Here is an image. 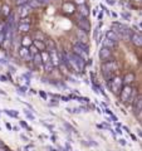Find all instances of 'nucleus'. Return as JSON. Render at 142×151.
Instances as JSON below:
<instances>
[{
	"instance_id": "1",
	"label": "nucleus",
	"mask_w": 142,
	"mask_h": 151,
	"mask_svg": "<svg viewBox=\"0 0 142 151\" xmlns=\"http://www.w3.org/2000/svg\"><path fill=\"white\" fill-rule=\"evenodd\" d=\"M67 57H68V59H69V62H70L72 68L74 69V72H83L84 68H86L87 60H84L82 57L77 55L75 53H70Z\"/></svg>"
},
{
	"instance_id": "2",
	"label": "nucleus",
	"mask_w": 142,
	"mask_h": 151,
	"mask_svg": "<svg viewBox=\"0 0 142 151\" xmlns=\"http://www.w3.org/2000/svg\"><path fill=\"white\" fill-rule=\"evenodd\" d=\"M115 70H117V63L115 60H106L105 63L102 64V72H103V76H105V79L106 82L111 81V79L115 77Z\"/></svg>"
},
{
	"instance_id": "3",
	"label": "nucleus",
	"mask_w": 142,
	"mask_h": 151,
	"mask_svg": "<svg viewBox=\"0 0 142 151\" xmlns=\"http://www.w3.org/2000/svg\"><path fill=\"white\" fill-rule=\"evenodd\" d=\"M88 52H89V48H88L87 44L82 43V42H75V43H74V45H73V53H75L79 57H82L84 60L89 59Z\"/></svg>"
},
{
	"instance_id": "4",
	"label": "nucleus",
	"mask_w": 142,
	"mask_h": 151,
	"mask_svg": "<svg viewBox=\"0 0 142 151\" xmlns=\"http://www.w3.org/2000/svg\"><path fill=\"white\" fill-rule=\"evenodd\" d=\"M107 84H108V87H110L111 92H112V93H115V94H118V93H120L122 86H123V83H122V79L118 77V76H115V77H113L111 81H108V82H107Z\"/></svg>"
},
{
	"instance_id": "5",
	"label": "nucleus",
	"mask_w": 142,
	"mask_h": 151,
	"mask_svg": "<svg viewBox=\"0 0 142 151\" xmlns=\"http://www.w3.org/2000/svg\"><path fill=\"white\" fill-rule=\"evenodd\" d=\"M131 93H132V87L130 86V84H125V86H122L121 91H120V100L122 103H125V105H127L128 103V100L131 97Z\"/></svg>"
},
{
	"instance_id": "6",
	"label": "nucleus",
	"mask_w": 142,
	"mask_h": 151,
	"mask_svg": "<svg viewBox=\"0 0 142 151\" xmlns=\"http://www.w3.org/2000/svg\"><path fill=\"white\" fill-rule=\"evenodd\" d=\"M77 27L79 28V30H82L84 33H88L91 30V24H89L87 17H82L78 15V20H77Z\"/></svg>"
},
{
	"instance_id": "7",
	"label": "nucleus",
	"mask_w": 142,
	"mask_h": 151,
	"mask_svg": "<svg viewBox=\"0 0 142 151\" xmlns=\"http://www.w3.org/2000/svg\"><path fill=\"white\" fill-rule=\"evenodd\" d=\"M40 57H42V63H43V67L47 72H50L52 69H53V64L50 62V57L48 54V52L47 50H42L40 52Z\"/></svg>"
},
{
	"instance_id": "8",
	"label": "nucleus",
	"mask_w": 142,
	"mask_h": 151,
	"mask_svg": "<svg viewBox=\"0 0 142 151\" xmlns=\"http://www.w3.org/2000/svg\"><path fill=\"white\" fill-rule=\"evenodd\" d=\"M131 105H133L135 113H137L138 120H141V111H142V97H141V93L137 94V98L136 97L133 98V101H132Z\"/></svg>"
},
{
	"instance_id": "9",
	"label": "nucleus",
	"mask_w": 142,
	"mask_h": 151,
	"mask_svg": "<svg viewBox=\"0 0 142 151\" xmlns=\"http://www.w3.org/2000/svg\"><path fill=\"white\" fill-rule=\"evenodd\" d=\"M111 57H112L111 49L107 48V47H105V45H102V48L99 49V58H101L103 62H106V60L111 59Z\"/></svg>"
},
{
	"instance_id": "10",
	"label": "nucleus",
	"mask_w": 142,
	"mask_h": 151,
	"mask_svg": "<svg viewBox=\"0 0 142 151\" xmlns=\"http://www.w3.org/2000/svg\"><path fill=\"white\" fill-rule=\"evenodd\" d=\"M19 55H20L22 59L27 60V62H30L32 60V55L29 53V49H28V47H20V49H19Z\"/></svg>"
},
{
	"instance_id": "11",
	"label": "nucleus",
	"mask_w": 142,
	"mask_h": 151,
	"mask_svg": "<svg viewBox=\"0 0 142 151\" xmlns=\"http://www.w3.org/2000/svg\"><path fill=\"white\" fill-rule=\"evenodd\" d=\"M130 40L132 42V44L136 45V47H141L142 45V37H141V33H133L130 37Z\"/></svg>"
},
{
	"instance_id": "12",
	"label": "nucleus",
	"mask_w": 142,
	"mask_h": 151,
	"mask_svg": "<svg viewBox=\"0 0 142 151\" xmlns=\"http://www.w3.org/2000/svg\"><path fill=\"white\" fill-rule=\"evenodd\" d=\"M32 62L34 63L35 68H43V63H42V57H40L39 52H38V53H35L34 55L32 57Z\"/></svg>"
},
{
	"instance_id": "13",
	"label": "nucleus",
	"mask_w": 142,
	"mask_h": 151,
	"mask_svg": "<svg viewBox=\"0 0 142 151\" xmlns=\"http://www.w3.org/2000/svg\"><path fill=\"white\" fill-rule=\"evenodd\" d=\"M30 10H32V8L28 5V4L20 5L19 6V15H20L22 18H25V17H28V14L30 13Z\"/></svg>"
},
{
	"instance_id": "14",
	"label": "nucleus",
	"mask_w": 142,
	"mask_h": 151,
	"mask_svg": "<svg viewBox=\"0 0 142 151\" xmlns=\"http://www.w3.org/2000/svg\"><path fill=\"white\" fill-rule=\"evenodd\" d=\"M77 13L78 15H82V17H88L89 15V9L86 4H82V5H78L77 6Z\"/></svg>"
},
{
	"instance_id": "15",
	"label": "nucleus",
	"mask_w": 142,
	"mask_h": 151,
	"mask_svg": "<svg viewBox=\"0 0 142 151\" xmlns=\"http://www.w3.org/2000/svg\"><path fill=\"white\" fill-rule=\"evenodd\" d=\"M106 38L111 39L112 42H116V43H118V40H121L120 35H118L116 32H113L112 29H111V30H107V33H106Z\"/></svg>"
},
{
	"instance_id": "16",
	"label": "nucleus",
	"mask_w": 142,
	"mask_h": 151,
	"mask_svg": "<svg viewBox=\"0 0 142 151\" xmlns=\"http://www.w3.org/2000/svg\"><path fill=\"white\" fill-rule=\"evenodd\" d=\"M135 79H136V77H135L133 73H127L123 77V79H122V83L123 84H131L132 82H135Z\"/></svg>"
},
{
	"instance_id": "17",
	"label": "nucleus",
	"mask_w": 142,
	"mask_h": 151,
	"mask_svg": "<svg viewBox=\"0 0 142 151\" xmlns=\"http://www.w3.org/2000/svg\"><path fill=\"white\" fill-rule=\"evenodd\" d=\"M103 45L107 47V48H110V49H112V48H115V47H117V43L116 42H112L111 39H108V38L105 37V39H103Z\"/></svg>"
},
{
	"instance_id": "18",
	"label": "nucleus",
	"mask_w": 142,
	"mask_h": 151,
	"mask_svg": "<svg viewBox=\"0 0 142 151\" xmlns=\"http://www.w3.org/2000/svg\"><path fill=\"white\" fill-rule=\"evenodd\" d=\"M63 9H64V12H67L68 14H72L75 10V6L73 5L72 3H65L63 5Z\"/></svg>"
},
{
	"instance_id": "19",
	"label": "nucleus",
	"mask_w": 142,
	"mask_h": 151,
	"mask_svg": "<svg viewBox=\"0 0 142 151\" xmlns=\"http://www.w3.org/2000/svg\"><path fill=\"white\" fill-rule=\"evenodd\" d=\"M18 29H19V32H22V33H27V32L30 30V24H24V23H20V24L18 25Z\"/></svg>"
},
{
	"instance_id": "20",
	"label": "nucleus",
	"mask_w": 142,
	"mask_h": 151,
	"mask_svg": "<svg viewBox=\"0 0 142 151\" xmlns=\"http://www.w3.org/2000/svg\"><path fill=\"white\" fill-rule=\"evenodd\" d=\"M35 45V48L38 50H45V44H44V42H42V40H34V43H33Z\"/></svg>"
},
{
	"instance_id": "21",
	"label": "nucleus",
	"mask_w": 142,
	"mask_h": 151,
	"mask_svg": "<svg viewBox=\"0 0 142 151\" xmlns=\"http://www.w3.org/2000/svg\"><path fill=\"white\" fill-rule=\"evenodd\" d=\"M30 44H33V43H32V39L28 35H24L22 38V45L23 47H29Z\"/></svg>"
},
{
	"instance_id": "22",
	"label": "nucleus",
	"mask_w": 142,
	"mask_h": 151,
	"mask_svg": "<svg viewBox=\"0 0 142 151\" xmlns=\"http://www.w3.org/2000/svg\"><path fill=\"white\" fill-rule=\"evenodd\" d=\"M4 111H5V113L8 116L13 117V119H18L19 117V112L18 111H14V110H4Z\"/></svg>"
},
{
	"instance_id": "23",
	"label": "nucleus",
	"mask_w": 142,
	"mask_h": 151,
	"mask_svg": "<svg viewBox=\"0 0 142 151\" xmlns=\"http://www.w3.org/2000/svg\"><path fill=\"white\" fill-rule=\"evenodd\" d=\"M34 38H35V40H42V42H44V40H45V35H44L40 30H37V32H35Z\"/></svg>"
},
{
	"instance_id": "24",
	"label": "nucleus",
	"mask_w": 142,
	"mask_h": 151,
	"mask_svg": "<svg viewBox=\"0 0 142 151\" xmlns=\"http://www.w3.org/2000/svg\"><path fill=\"white\" fill-rule=\"evenodd\" d=\"M28 5H29L30 8H39V6H42L37 0H28Z\"/></svg>"
},
{
	"instance_id": "25",
	"label": "nucleus",
	"mask_w": 142,
	"mask_h": 151,
	"mask_svg": "<svg viewBox=\"0 0 142 151\" xmlns=\"http://www.w3.org/2000/svg\"><path fill=\"white\" fill-rule=\"evenodd\" d=\"M24 115H25V117L28 120H30V121H34L35 120V117H34V115L29 111V110H24Z\"/></svg>"
},
{
	"instance_id": "26",
	"label": "nucleus",
	"mask_w": 142,
	"mask_h": 151,
	"mask_svg": "<svg viewBox=\"0 0 142 151\" xmlns=\"http://www.w3.org/2000/svg\"><path fill=\"white\" fill-rule=\"evenodd\" d=\"M28 49H29V53H30V55H32V57L34 55L35 53H38V52H39V50H38V49L35 48V45H34V44H30L29 47H28Z\"/></svg>"
},
{
	"instance_id": "27",
	"label": "nucleus",
	"mask_w": 142,
	"mask_h": 151,
	"mask_svg": "<svg viewBox=\"0 0 142 151\" xmlns=\"http://www.w3.org/2000/svg\"><path fill=\"white\" fill-rule=\"evenodd\" d=\"M27 91H28V87L27 86H19L18 87V93L19 94H27Z\"/></svg>"
},
{
	"instance_id": "28",
	"label": "nucleus",
	"mask_w": 142,
	"mask_h": 151,
	"mask_svg": "<svg viewBox=\"0 0 142 151\" xmlns=\"http://www.w3.org/2000/svg\"><path fill=\"white\" fill-rule=\"evenodd\" d=\"M23 78L25 79V82L27 84H29L30 83V78H32V72H28V73H24L23 74Z\"/></svg>"
},
{
	"instance_id": "29",
	"label": "nucleus",
	"mask_w": 142,
	"mask_h": 151,
	"mask_svg": "<svg viewBox=\"0 0 142 151\" xmlns=\"http://www.w3.org/2000/svg\"><path fill=\"white\" fill-rule=\"evenodd\" d=\"M20 126L23 127V129H27L28 131H32V127H30L29 125H28L25 121H20Z\"/></svg>"
},
{
	"instance_id": "30",
	"label": "nucleus",
	"mask_w": 142,
	"mask_h": 151,
	"mask_svg": "<svg viewBox=\"0 0 142 151\" xmlns=\"http://www.w3.org/2000/svg\"><path fill=\"white\" fill-rule=\"evenodd\" d=\"M9 10H10V9H9V6L8 5H4L3 6V14H4V15H9V14H10V13H9Z\"/></svg>"
},
{
	"instance_id": "31",
	"label": "nucleus",
	"mask_w": 142,
	"mask_h": 151,
	"mask_svg": "<svg viewBox=\"0 0 142 151\" xmlns=\"http://www.w3.org/2000/svg\"><path fill=\"white\" fill-rule=\"evenodd\" d=\"M121 15H122V18H123L125 20H130V19H131V14H130V13H125V12H123V13L121 14Z\"/></svg>"
},
{
	"instance_id": "32",
	"label": "nucleus",
	"mask_w": 142,
	"mask_h": 151,
	"mask_svg": "<svg viewBox=\"0 0 142 151\" xmlns=\"http://www.w3.org/2000/svg\"><path fill=\"white\" fill-rule=\"evenodd\" d=\"M15 4H16L18 6L24 5V4H28V0H15Z\"/></svg>"
},
{
	"instance_id": "33",
	"label": "nucleus",
	"mask_w": 142,
	"mask_h": 151,
	"mask_svg": "<svg viewBox=\"0 0 142 151\" xmlns=\"http://www.w3.org/2000/svg\"><path fill=\"white\" fill-rule=\"evenodd\" d=\"M39 96H40L42 98H43L44 101H47V100H48V94H47L44 91H39Z\"/></svg>"
},
{
	"instance_id": "34",
	"label": "nucleus",
	"mask_w": 142,
	"mask_h": 151,
	"mask_svg": "<svg viewBox=\"0 0 142 151\" xmlns=\"http://www.w3.org/2000/svg\"><path fill=\"white\" fill-rule=\"evenodd\" d=\"M99 6H101L102 12H105L106 14H108V15H111V12H110V9H108L107 6H105V5H99Z\"/></svg>"
},
{
	"instance_id": "35",
	"label": "nucleus",
	"mask_w": 142,
	"mask_h": 151,
	"mask_svg": "<svg viewBox=\"0 0 142 151\" xmlns=\"http://www.w3.org/2000/svg\"><path fill=\"white\" fill-rule=\"evenodd\" d=\"M20 23H24V24H30V19L28 18V17H25V18H22Z\"/></svg>"
},
{
	"instance_id": "36",
	"label": "nucleus",
	"mask_w": 142,
	"mask_h": 151,
	"mask_svg": "<svg viewBox=\"0 0 142 151\" xmlns=\"http://www.w3.org/2000/svg\"><path fill=\"white\" fill-rule=\"evenodd\" d=\"M64 127H67V129L69 130V132H75V131H77V130H74V129H73V127H72V126H70L69 124H64Z\"/></svg>"
},
{
	"instance_id": "37",
	"label": "nucleus",
	"mask_w": 142,
	"mask_h": 151,
	"mask_svg": "<svg viewBox=\"0 0 142 151\" xmlns=\"http://www.w3.org/2000/svg\"><path fill=\"white\" fill-rule=\"evenodd\" d=\"M74 3L77 5H82V4H86V0H74Z\"/></svg>"
},
{
	"instance_id": "38",
	"label": "nucleus",
	"mask_w": 142,
	"mask_h": 151,
	"mask_svg": "<svg viewBox=\"0 0 142 151\" xmlns=\"http://www.w3.org/2000/svg\"><path fill=\"white\" fill-rule=\"evenodd\" d=\"M38 3L40 4V5H45V4H48L49 3V0H37Z\"/></svg>"
},
{
	"instance_id": "39",
	"label": "nucleus",
	"mask_w": 142,
	"mask_h": 151,
	"mask_svg": "<svg viewBox=\"0 0 142 151\" xmlns=\"http://www.w3.org/2000/svg\"><path fill=\"white\" fill-rule=\"evenodd\" d=\"M60 100L64 101V102H69L70 98H69V96H62V97H60Z\"/></svg>"
},
{
	"instance_id": "40",
	"label": "nucleus",
	"mask_w": 142,
	"mask_h": 151,
	"mask_svg": "<svg viewBox=\"0 0 142 151\" xmlns=\"http://www.w3.org/2000/svg\"><path fill=\"white\" fill-rule=\"evenodd\" d=\"M8 68H9V70H10V73H13V74H14V73H15V72H16V69H15V68H14V67H13V65H9V64H8Z\"/></svg>"
},
{
	"instance_id": "41",
	"label": "nucleus",
	"mask_w": 142,
	"mask_h": 151,
	"mask_svg": "<svg viewBox=\"0 0 142 151\" xmlns=\"http://www.w3.org/2000/svg\"><path fill=\"white\" fill-rule=\"evenodd\" d=\"M118 141H120V144H121L122 146H126V145H127V141H126L125 139H120Z\"/></svg>"
},
{
	"instance_id": "42",
	"label": "nucleus",
	"mask_w": 142,
	"mask_h": 151,
	"mask_svg": "<svg viewBox=\"0 0 142 151\" xmlns=\"http://www.w3.org/2000/svg\"><path fill=\"white\" fill-rule=\"evenodd\" d=\"M20 139H22L23 141H25V142H27V141H29V139H28L24 134H22V135H20Z\"/></svg>"
},
{
	"instance_id": "43",
	"label": "nucleus",
	"mask_w": 142,
	"mask_h": 151,
	"mask_svg": "<svg viewBox=\"0 0 142 151\" xmlns=\"http://www.w3.org/2000/svg\"><path fill=\"white\" fill-rule=\"evenodd\" d=\"M0 81H1V82H6L8 77H6V76H0Z\"/></svg>"
},
{
	"instance_id": "44",
	"label": "nucleus",
	"mask_w": 142,
	"mask_h": 151,
	"mask_svg": "<svg viewBox=\"0 0 142 151\" xmlns=\"http://www.w3.org/2000/svg\"><path fill=\"white\" fill-rule=\"evenodd\" d=\"M43 125H44L45 127H48L50 131H53V126H52V125H48V124H45V122H43Z\"/></svg>"
},
{
	"instance_id": "45",
	"label": "nucleus",
	"mask_w": 142,
	"mask_h": 151,
	"mask_svg": "<svg viewBox=\"0 0 142 151\" xmlns=\"http://www.w3.org/2000/svg\"><path fill=\"white\" fill-rule=\"evenodd\" d=\"M48 106H49V107H54V106H58V102H57V101H55V102H52V103H48Z\"/></svg>"
},
{
	"instance_id": "46",
	"label": "nucleus",
	"mask_w": 142,
	"mask_h": 151,
	"mask_svg": "<svg viewBox=\"0 0 142 151\" xmlns=\"http://www.w3.org/2000/svg\"><path fill=\"white\" fill-rule=\"evenodd\" d=\"M106 1H107L108 4H110V5H115V4H116L115 0H106Z\"/></svg>"
},
{
	"instance_id": "47",
	"label": "nucleus",
	"mask_w": 142,
	"mask_h": 151,
	"mask_svg": "<svg viewBox=\"0 0 142 151\" xmlns=\"http://www.w3.org/2000/svg\"><path fill=\"white\" fill-rule=\"evenodd\" d=\"M116 134L117 135H122V130L120 129V127H117V129H116Z\"/></svg>"
},
{
	"instance_id": "48",
	"label": "nucleus",
	"mask_w": 142,
	"mask_h": 151,
	"mask_svg": "<svg viewBox=\"0 0 142 151\" xmlns=\"http://www.w3.org/2000/svg\"><path fill=\"white\" fill-rule=\"evenodd\" d=\"M130 135H131V139H132V140H133V141H137V137H136L133 134H130Z\"/></svg>"
},
{
	"instance_id": "49",
	"label": "nucleus",
	"mask_w": 142,
	"mask_h": 151,
	"mask_svg": "<svg viewBox=\"0 0 142 151\" xmlns=\"http://www.w3.org/2000/svg\"><path fill=\"white\" fill-rule=\"evenodd\" d=\"M5 126H6V129H8V130H11V125H10V124H8V122H6Z\"/></svg>"
},
{
	"instance_id": "50",
	"label": "nucleus",
	"mask_w": 142,
	"mask_h": 151,
	"mask_svg": "<svg viewBox=\"0 0 142 151\" xmlns=\"http://www.w3.org/2000/svg\"><path fill=\"white\" fill-rule=\"evenodd\" d=\"M111 15H112L113 18H116V19H117V17H118V15H117V13H115V12H113V13H111Z\"/></svg>"
},
{
	"instance_id": "51",
	"label": "nucleus",
	"mask_w": 142,
	"mask_h": 151,
	"mask_svg": "<svg viewBox=\"0 0 142 151\" xmlns=\"http://www.w3.org/2000/svg\"><path fill=\"white\" fill-rule=\"evenodd\" d=\"M102 18H103V14L99 13V14H98V19H99V20H102Z\"/></svg>"
},
{
	"instance_id": "52",
	"label": "nucleus",
	"mask_w": 142,
	"mask_h": 151,
	"mask_svg": "<svg viewBox=\"0 0 142 151\" xmlns=\"http://www.w3.org/2000/svg\"><path fill=\"white\" fill-rule=\"evenodd\" d=\"M11 130H14V131H19V127H18V126H14V127H11Z\"/></svg>"
},
{
	"instance_id": "53",
	"label": "nucleus",
	"mask_w": 142,
	"mask_h": 151,
	"mask_svg": "<svg viewBox=\"0 0 142 151\" xmlns=\"http://www.w3.org/2000/svg\"><path fill=\"white\" fill-rule=\"evenodd\" d=\"M0 94H3V96H6V93H5V92H4V91H3V89H1V88H0Z\"/></svg>"
},
{
	"instance_id": "54",
	"label": "nucleus",
	"mask_w": 142,
	"mask_h": 151,
	"mask_svg": "<svg viewBox=\"0 0 142 151\" xmlns=\"http://www.w3.org/2000/svg\"><path fill=\"white\" fill-rule=\"evenodd\" d=\"M52 140H53V142H55V141H57V136H52Z\"/></svg>"
},
{
	"instance_id": "55",
	"label": "nucleus",
	"mask_w": 142,
	"mask_h": 151,
	"mask_svg": "<svg viewBox=\"0 0 142 151\" xmlns=\"http://www.w3.org/2000/svg\"><path fill=\"white\" fill-rule=\"evenodd\" d=\"M97 13H98V10H97V8H96V9H94V10H93V15H96Z\"/></svg>"
},
{
	"instance_id": "56",
	"label": "nucleus",
	"mask_w": 142,
	"mask_h": 151,
	"mask_svg": "<svg viewBox=\"0 0 142 151\" xmlns=\"http://www.w3.org/2000/svg\"><path fill=\"white\" fill-rule=\"evenodd\" d=\"M29 91H30V93H32V94H34V93L37 92V91H35V89H29Z\"/></svg>"
},
{
	"instance_id": "57",
	"label": "nucleus",
	"mask_w": 142,
	"mask_h": 151,
	"mask_svg": "<svg viewBox=\"0 0 142 151\" xmlns=\"http://www.w3.org/2000/svg\"><path fill=\"white\" fill-rule=\"evenodd\" d=\"M50 151H58V150H57V149H53V147H48Z\"/></svg>"
},
{
	"instance_id": "58",
	"label": "nucleus",
	"mask_w": 142,
	"mask_h": 151,
	"mask_svg": "<svg viewBox=\"0 0 142 151\" xmlns=\"http://www.w3.org/2000/svg\"><path fill=\"white\" fill-rule=\"evenodd\" d=\"M0 146H3V142H0Z\"/></svg>"
},
{
	"instance_id": "59",
	"label": "nucleus",
	"mask_w": 142,
	"mask_h": 151,
	"mask_svg": "<svg viewBox=\"0 0 142 151\" xmlns=\"http://www.w3.org/2000/svg\"><path fill=\"white\" fill-rule=\"evenodd\" d=\"M0 115H1V111H0Z\"/></svg>"
},
{
	"instance_id": "60",
	"label": "nucleus",
	"mask_w": 142,
	"mask_h": 151,
	"mask_svg": "<svg viewBox=\"0 0 142 151\" xmlns=\"http://www.w3.org/2000/svg\"><path fill=\"white\" fill-rule=\"evenodd\" d=\"M6 151H9V150H6Z\"/></svg>"
}]
</instances>
